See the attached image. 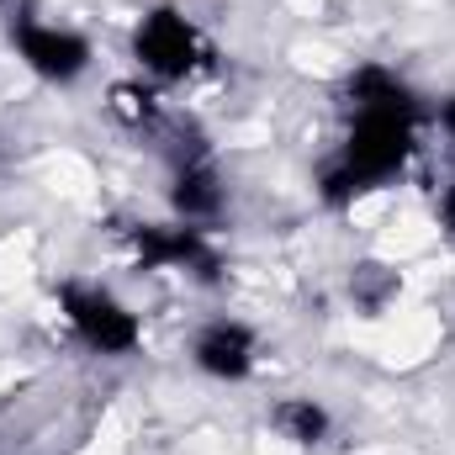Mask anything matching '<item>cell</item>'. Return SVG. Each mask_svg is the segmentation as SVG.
Listing matches in <instances>:
<instances>
[{
	"label": "cell",
	"mask_w": 455,
	"mask_h": 455,
	"mask_svg": "<svg viewBox=\"0 0 455 455\" xmlns=\"http://www.w3.org/2000/svg\"><path fill=\"white\" fill-rule=\"evenodd\" d=\"M127 249H132L138 270H175V275H191V281H218V270H223L212 228L180 223V218L127 228Z\"/></svg>",
	"instance_id": "cell-5"
},
{
	"label": "cell",
	"mask_w": 455,
	"mask_h": 455,
	"mask_svg": "<svg viewBox=\"0 0 455 455\" xmlns=\"http://www.w3.org/2000/svg\"><path fill=\"white\" fill-rule=\"evenodd\" d=\"M59 323L85 355H101V360H127L143 349V313L127 297H116L107 281H64Z\"/></svg>",
	"instance_id": "cell-2"
},
{
	"label": "cell",
	"mask_w": 455,
	"mask_h": 455,
	"mask_svg": "<svg viewBox=\"0 0 455 455\" xmlns=\"http://www.w3.org/2000/svg\"><path fill=\"white\" fill-rule=\"evenodd\" d=\"M429 127L445 138V148L455 154V91L451 96H440V101H429Z\"/></svg>",
	"instance_id": "cell-11"
},
{
	"label": "cell",
	"mask_w": 455,
	"mask_h": 455,
	"mask_svg": "<svg viewBox=\"0 0 455 455\" xmlns=\"http://www.w3.org/2000/svg\"><path fill=\"white\" fill-rule=\"evenodd\" d=\"M186 355H191L196 376L223 381V387H243V381L259 371V360H265V339H259V329H254L249 318L218 313V318L196 323V334H191V349H186Z\"/></svg>",
	"instance_id": "cell-6"
},
{
	"label": "cell",
	"mask_w": 455,
	"mask_h": 455,
	"mask_svg": "<svg viewBox=\"0 0 455 455\" xmlns=\"http://www.w3.org/2000/svg\"><path fill=\"white\" fill-rule=\"evenodd\" d=\"M435 223H440V228L455 238V180L440 191V196H435Z\"/></svg>",
	"instance_id": "cell-12"
},
{
	"label": "cell",
	"mask_w": 455,
	"mask_h": 455,
	"mask_svg": "<svg viewBox=\"0 0 455 455\" xmlns=\"http://www.w3.org/2000/svg\"><path fill=\"white\" fill-rule=\"evenodd\" d=\"M127 53H132V69L148 80V85H186L202 64H207V32L180 11V5H148L138 21H132V37H127Z\"/></svg>",
	"instance_id": "cell-3"
},
{
	"label": "cell",
	"mask_w": 455,
	"mask_h": 455,
	"mask_svg": "<svg viewBox=\"0 0 455 455\" xmlns=\"http://www.w3.org/2000/svg\"><path fill=\"white\" fill-rule=\"evenodd\" d=\"M397 286H403V281H397L387 265H360V270L349 275V297H355L365 313H381V307L397 297Z\"/></svg>",
	"instance_id": "cell-10"
},
{
	"label": "cell",
	"mask_w": 455,
	"mask_h": 455,
	"mask_svg": "<svg viewBox=\"0 0 455 455\" xmlns=\"http://www.w3.org/2000/svg\"><path fill=\"white\" fill-rule=\"evenodd\" d=\"M265 424L291 451H323L334 440V408L323 397H313V392H281V397H270Z\"/></svg>",
	"instance_id": "cell-9"
},
{
	"label": "cell",
	"mask_w": 455,
	"mask_h": 455,
	"mask_svg": "<svg viewBox=\"0 0 455 455\" xmlns=\"http://www.w3.org/2000/svg\"><path fill=\"white\" fill-rule=\"evenodd\" d=\"M344 112H403V116H429V101L408 85V75L397 64H381V59H365L355 69H344L339 85Z\"/></svg>",
	"instance_id": "cell-8"
},
{
	"label": "cell",
	"mask_w": 455,
	"mask_h": 455,
	"mask_svg": "<svg viewBox=\"0 0 455 455\" xmlns=\"http://www.w3.org/2000/svg\"><path fill=\"white\" fill-rule=\"evenodd\" d=\"M170 218L196 228H218V218L228 212V180L218 170V159L207 148H180L170 159V186H164Z\"/></svg>",
	"instance_id": "cell-7"
},
{
	"label": "cell",
	"mask_w": 455,
	"mask_h": 455,
	"mask_svg": "<svg viewBox=\"0 0 455 455\" xmlns=\"http://www.w3.org/2000/svg\"><path fill=\"white\" fill-rule=\"evenodd\" d=\"M11 53H16V64H21L32 80L59 85V91L80 85V80L96 69V43H91L80 27L48 21V16H32V11H21V16L11 21Z\"/></svg>",
	"instance_id": "cell-4"
},
{
	"label": "cell",
	"mask_w": 455,
	"mask_h": 455,
	"mask_svg": "<svg viewBox=\"0 0 455 455\" xmlns=\"http://www.w3.org/2000/svg\"><path fill=\"white\" fill-rule=\"evenodd\" d=\"M424 127H429V116L349 112L329 164L318 170V196L329 207H355V202L397 186L424 148Z\"/></svg>",
	"instance_id": "cell-1"
}]
</instances>
